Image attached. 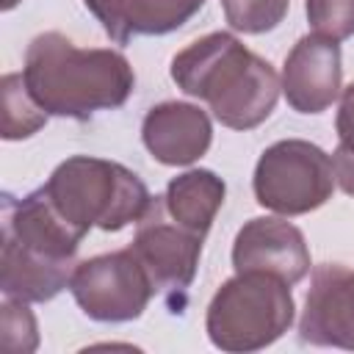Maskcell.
<instances>
[{
  "label": "cell",
  "mask_w": 354,
  "mask_h": 354,
  "mask_svg": "<svg viewBox=\"0 0 354 354\" xmlns=\"http://www.w3.org/2000/svg\"><path fill=\"white\" fill-rule=\"evenodd\" d=\"M22 77L47 116L77 122L124 105L136 86L133 66L119 50H83L58 30L39 33L28 44Z\"/></svg>",
  "instance_id": "obj_1"
},
{
  "label": "cell",
  "mask_w": 354,
  "mask_h": 354,
  "mask_svg": "<svg viewBox=\"0 0 354 354\" xmlns=\"http://www.w3.org/2000/svg\"><path fill=\"white\" fill-rule=\"evenodd\" d=\"M171 80L188 97L205 100L230 130L263 124L282 91L274 66L246 50L232 33H207L171 58Z\"/></svg>",
  "instance_id": "obj_2"
},
{
  "label": "cell",
  "mask_w": 354,
  "mask_h": 354,
  "mask_svg": "<svg viewBox=\"0 0 354 354\" xmlns=\"http://www.w3.org/2000/svg\"><path fill=\"white\" fill-rule=\"evenodd\" d=\"M55 210L80 232H119L138 221L152 202L144 180L116 160L75 155L55 166L41 185Z\"/></svg>",
  "instance_id": "obj_3"
},
{
  "label": "cell",
  "mask_w": 354,
  "mask_h": 354,
  "mask_svg": "<svg viewBox=\"0 0 354 354\" xmlns=\"http://www.w3.org/2000/svg\"><path fill=\"white\" fill-rule=\"evenodd\" d=\"M290 285L260 271L235 274L207 304L205 329L221 351H257L279 340L293 324Z\"/></svg>",
  "instance_id": "obj_4"
},
{
  "label": "cell",
  "mask_w": 354,
  "mask_h": 354,
  "mask_svg": "<svg viewBox=\"0 0 354 354\" xmlns=\"http://www.w3.org/2000/svg\"><path fill=\"white\" fill-rule=\"evenodd\" d=\"M254 199L279 216H304L326 205L335 191L332 158L304 141L285 138L271 144L254 166Z\"/></svg>",
  "instance_id": "obj_5"
},
{
  "label": "cell",
  "mask_w": 354,
  "mask_h": 354,
  "mask_svg": "<svg viewBox=\"0 0 354 354\" xmlns=\"http://www.w3.org/2000/svg\"><path fill=\"white\" fill-rule=\"evenodd\" d=\"M136 224L138 227L130 249L147 268L155 293L163 296L171 313H183L188 288L196 277L205 238L177 224L169 216L163 196H152L149 207Z\"/></svg>",
  "instance_id": "obj_6"
},
{
  "label": "cell",
  "mask_w": 354,
  "mask_h": 354,
  "mask_svg": "<svg viewBox=\"0 0 354 354\" xmlns=\"http://www.w3.org/2000/svg\"><path fill=\"white\" fill-rule=\"evenodd\" d=\"M69 290L77 307L102 324L136 321L155 293L147 268L130 246L77 263Z\"/></svg>",
  "instance_id": "obj_7"
},
{
  "label": "cell",
  "mask_w": 354,
  "mask_h": 354,
  "mask_svg": "<svg viewBox=\"0 0 354 354\" xmlns=\"http://www.w3.org/2000/svg\"><path fill=\"white\" fill-rule=\"evenodd\" d=\"M235 274L260 271L288 285L301 282L310 274V249L301 230L277 216L249 218L232 243Z\"/></svg>",
  "instance_id": "obj_8"
},
{
  "label": "cell",
  "mask_w": 354,
  "mask_h": 354,
  "mask_svg": "<svg viewBox=\"0 0 354 354\" xmlns=\"http://www.w3.org/2000/svg\"><path fill=\"white\" fill-rule=\"evenodd\" d=\"M299 337L313 346L354 351V268L321 263L313 268Z\"/></svg>",
  "instance_id": "obj_9"
},
{
  "label": "cell",
  "mask_w": 354,
  "mask_h": 354,
  "mask_svg": "<svg viewBox=\"0 0 354 354\" xmlns=\"http://www.w3.org/2000/svg\"><path fill=\"white\" fill-rule=\"evenodd\" d=\"M340 44L318 33L301 36L282 66V94L288 105L299 113H321L340 97Z\"/></svg>",
  "instance_id": "obj_10"
},
{
  "label": "cell",
  "mask_w": 354,
  "mask_h": 354,
  "mask_svg": "<svg viewBox=\"0 0 354 354\" xmlns=\"http://www.w3.org/2000/svg\"><path fill=\"white\" fill-rule=\"evenodd\" d=\"M141 138L149 155L163 166H188L199 160L210 141V116L191 102H160L147 111Z\"/></svg>",
  "instance_id": "obj_11"
},
{
  "label": "cell",
  "mask_w": 354,
  "mask_h": 354,
  "mask_svg": "<svg viewBox=\"0 0 354 354\" xmlns=\"http://www.w3.org/2000/svg\"><path fill=\"white\" fill-rule=\"evenodd\" d=\"M116 44L133 36H163L183 28L205 0H83Z\"/></svg>",
  "instance_id": "obj_12"
},
{
  "label": "cell",
  "mask_w": 354,
  "mask_h": 354,
  "mask_svg": "<svg viewBox=\"0 0 354 354\" xmlns=\"http://www.w3.org/2000/svg\"><path fill=\"white\" fill-rule=\"evenodd\" d=\"M224 194L227 185L218 174H213L210 169H191L169 180L163 205L177 224L205 238L207 230L213 227L216 213L224 205Z\"/></svg>",
  "instance_id": "obj_13"
},
{
  "label": "cell",
  "mask_w": 354,
  "mask_h": 354,
  "mask_svg": "<svg viewBox=\"0 0 354 354\" xmlns=\"http://www.w3.org/2000/svg\"><path fill=\"white\" fill-rule=\"evenodd\" d=\"M72 274H75V266L30 257L11 243L0 246V288L11 299L50 301L64 288H69Z\"/></svg>",
  "instance_id": "obj_14"
},
{
  "label": "cell",
  "mask_w": 354,
  "mask_h": 354,
  "mask_svg": "<svg viewBox=\"0 0 354 354\" xmlns=\"http://www.w3.org/2000/svg\"><path fill=\"white\" fill-rule=\"evenodd\" d=\"M47 124V113L30 97L22 72H8L0 80V136L19 141L39 133Z\"/></svg>",
  "instance_id": "obj_15"
},
{
  "label": "cell",
  "mask_w": 354,
  "mask_h": 354,
  "mask_svg": "<svg viewBox=\"0 0 354 354\" xmlns=\"http://www.w3.org/2000/svg\"><path fill=\"white\" fill-rule=\"evenodd\" d=\"M221 8L230 28L241 33H268L285 19L290 0H221Z\"/></svg>",
  "instance_id": "obj_16"
},
{
  "label": "cell",
  "mask_w": 354,
  "mask_h": 354,
  "mask_svg": "<svg viewBox=\"0 0 354 354\" xmlns=\"http://www.w3.org/2000/svg\"><path fill=\"white\" fill-rule=\"evenodd\" d=\"M39 346L36 318L22 299L6 296L0 307V348L6 354H30Z\"/></svg>",
  "instance_id": "obj_17"
},
{
  "label": "cell",
  "mask_w": 354,
  "mask_h": 354,
  "mask_svg": "<svg viewBox=\"0 0 354 354\" xmlns=\"http://www.w3.org/2000/svg\"><path fill=\"white\" fill-rule=\"evenodd\" d=\"M304 11L313 33L335 41L354 36V0H307Z\"/></svg>",
  "instance_id": "obj_18"
},
{
  "label": "cell",
  "mask_w": 354,
  "mask_h": 354,
  "mask_svg": "<svg viewBox=\"0 0 354 354\" xmlns=\"http://www.w3.org/2000/svg\"><path fill=\"white\" fill-rule=\"evenodd\" d=\"M332 169H335V183L348 196H354V147L337 144V149L332 152Z\"/></svg>",
  "instance_id": "obj_19"
},
{
  "label": "cell",
  "mask_w": 354,
  "mask_h": 354,
  "mask_svg": "<svg viewBox=\"0 0 354 354\" xmlns=\"http://www.w3.org/2000/svg\"><path fill=\"white\" fill-rule=\"evenodd\" d=\"M335 127H337L340 144L354 147V83H348L340 94V108H337Z\"/></svg>",
  "instance_id": "obj_20"
},
{
  "label": "cell",
  "mask_w": 354,
  "mask_h": 354,
  "mask_svg": "<svg viewBox=\"0 0 354 354\" xmlns=\"http://www.w3.org/2000/svg\"><path fill=\"white\" fill-rule=\"evenodd\" d=\"M17 3H19V0H0V8H3V11H11Z\"/></svg>",
  "instance_id": "obj_21"
}]
</instances>
